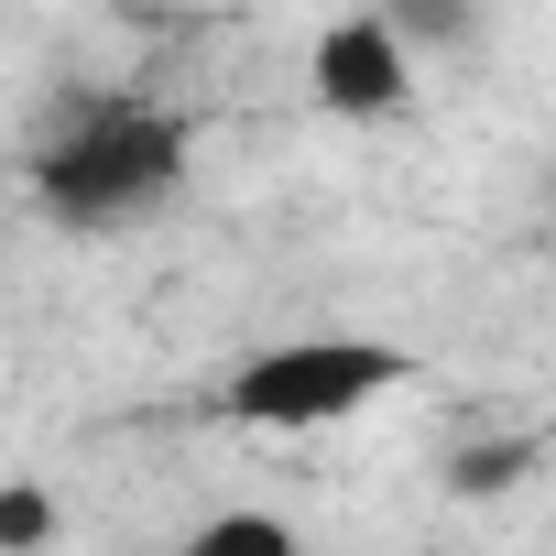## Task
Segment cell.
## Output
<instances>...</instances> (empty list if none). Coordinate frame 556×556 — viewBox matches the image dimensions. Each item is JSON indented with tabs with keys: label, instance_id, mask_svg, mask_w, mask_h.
I'll use <instances>...</instances> for the list:
<instances>
[{
	"label": "cell",
	"instance_id": "1",
	"mask_svg": "<svg viewBox=\"0 0 556 556\" xmlns=\"http://www.w3.org/2000/svg\"><path fill=\"white\" fill-rule=\"evenodd\" d=\"M175 175H186V131H175V110H142V99H88L34 164L45 207L77 229L142 218L153 197H175Z\"/></svg>",
	"mask_w": 556,
	"mask_h": 556
},
{
	"label": "cell",
	"instance_id": "2",
	"mask_svg": "<svg viewBox=\"0 0 556 556\" xmlns=\"http://www.w3.org/2000/svg\"><path fill=\"white\" fill-rule=\"evenodd\" d=\"M404 382V350H371V339H295V350H251L240 371H229V415L240 426H285V437H306V426H339V415H361L371 393H393Z\"/></svg>",
	"mask_w": 556,
	"mask_h": 556
},
{
	"label": "cell",
	"instance_id": "3",
	"mask_svg": "<svg viewBox=\"0 0 556 556\" xmlns=\"http://www.w3.org/2000/svg\"><path fill=\"white\" fill-rule=\"evenodd\" d=\"M404 34L382 23V12H350V23H328L317 34V99L328 110H350V121H371V110H404Z\"/></svg>",
	"mask_w": 556,
	"mask_h": 556
},
{
	"label": "cell",
	"instance_id": "4",
	"mask_svg": "<svg viewBox=\"0 0 556 556\" xmlns=\"http://www.w3.org/2000/svg\"><path fill=\"white\" fill-rule=\"evenodd\" d=\"M186 556H295V523H273V513H218L186 534Z\"/></svg>",
	"mask_w": 556,
	"mask_h": 556
},
{
	"label": "cell",
	"instance_id": "5",
	"mask_svg": "<svg viewBox=\"0 0 556 556\" xmlns=\"http://www.w3.org/2000/svg\"><path fill=\"white\" fill-rule=\"evenodd\" d=\"M55 545V491H0V556H45Z\"/></svg>",
	"mask_w": 556,
	"mask_h": 556
}]
</instances>
